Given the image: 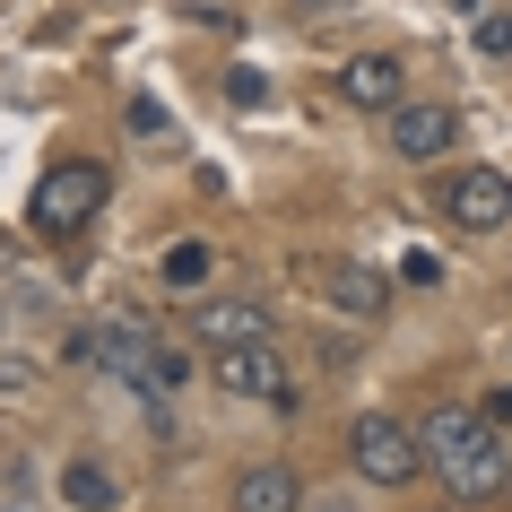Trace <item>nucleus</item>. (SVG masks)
Returning <instances> with one entry per match:
<instances>
[{
	"label": "nucleus",
	"mask_w": 512,
	"mask_h": 512,
	"mask_svg": "<svg viewBox=\"0 0 512 512\" xmlns=\"http://www.w3.org/2000/svg\"><path fill=\"white\" fill-rule=\"evenodd\" d=\"M417 443H426V469L452 486V495H495V486H512L504 434H495L486 408H434L426 426H417Z\"/></svg>",
	"instance_id": "1"
},
{
	"label": "nucleus",
	"mask_w": 512,
	"mask_h": 512,
	"mask_svg": "<svg viewBox=\"0 0 512 512\" xmlns=\"http://www.w3.org/2000/svg\"><path fill=\"white\" fill-rule=\"evenodd\" d=\"M105 191H113V174L96 157H61V165H44V183H35L27 226H44V235H79L87 217L105 209Z\"/></svg>",
	"instance_id": "2"
},
{
	"label": "nucleus",
	"mask_w": 512,
	"mask_h": 512,
	"mask_svg": "<svg viewBox=\"0 0 512 512\" xmlns=\"http://www.w3.org/2000/svg\"><path fill=\"white\" fill-rule=\"evenodd\" d=\"M348 460H356L365 486H391V495H400V486L426 469V443H417L408 426H391V417H356L348 426Z\"/></svg>",
	"instance_id": "3"
},
{
	"label": "nucleus",
	"mask_w": 512,
	"mask_h": 512,
	"mask_svg": "<svg viewBox=\"0 0 512 512\" xmlns=\"http://www.w3.org/2000/svg\"><path fill=\"white\" fill-rule=\"evenodd\" d=\"M235 400H270V408H287L296 400V374H287V356L270 348V339H243V348H217V365H209Z\"/></svg>",
	"instance_id": "4"
},
{
	"label": "nucleus",
	"mask_w": 512,
	"mask_h": 512,
	"mask_svg": "<svg viewBox=\"0 0 512 512\" xmlns=\"http://www.w3.org/2000/svg\"><path fill=\"white\" fill-rule=\"evenodd\" d=\"M278 313L261 296H200L191 304V339L200 348H243V339H270Z\"/></svg>",
	"instance_id": "5"
},
{
	"label": "nucleus",
	"mask_w": 512,
	"mask_h": 512,
	"mask_svg": "<svg viewBox=\"0 0 512 512\" xmlns=\"http://www.w3.org/2000/svg\"><path fill=\"white\" fill-rule=\"evenodd\" d=\"M443 209H452V226H469V235H486V226H512V183L495 174V165H460L452 191H443Z\"/></svg>",
	"instance_id": "6"
},
{
	"label": "nucleus",
	"mask_w": 512,
	"mask_h": 512,
	"mask_svg": "<svg viewBox=\"0 0 512 512\" xmlns=\"http://www.w3.org/2000/svg\"><path fill=\"white\" fill-rule=\"evenodd\" d=\"M452 139H460V113L452 105H400V113H391V157H408V165L452 157Z\"/></svg>",
	"instance_id": "7"
},
{
	"label": "nucleus",
	"mask_w": 512,
	"mask_h": 512,
	"mask_svg": "<svg viewBox=\"0 0 512 512\" xmlns=\"http://www.w3.org/2000/svg\"><path fill=\"white\" fill-rule=\"evenodd\" d=\"M400 87H408V70L391 53H356L348 70H339V96L365 105V113H400Z\"/></svg>",
	"instance_id": "8"
},
{
	"label": "nucleus",
	"mask_w": 512,
	"mask_h": 512,
	"mask_svg": "<svg viewBox=\"0 0 512 512\" xmlns=\"http://www.w3.org/2000/svg\"><path fill=\"white\" fill-rule=\"evenodd\" d=\"M322 287H330V304H339L348 322H374L382 304H391V278H382V270H365V261H330V270H322Z\"/></svg>",
	"instance_id": "9"
},
{
	"label": "nucleus",
	"mask_w": 512,
	"mask_h": 512,
	"mask_svg": "<svg viewBox=\"0 0 512 512\" xmlns=\"http://www.w3.org/2000/svg\"><path fill=\"white\" fill-rule=\"evenodd\" d=\"M296 504H304V478L278 469V460H261V469L235 478V512H296Z\"/></svg>",
	"instance_id": "10"
},
{
	"label": "nucleus",
	"mask_w": 512,
	"mask_h": 512,
	"mask_svg": "<svg viewBox=\"0 0 512 512\" xmlns=\"http://www.w3.org/2000/svg\"><path fill=\"white\" fill-rule=\"evenodd\" d=\"M61 495H70L79 512H113V504H122V486H113L96 460H70V469H61Z\"/></svg>",
	"instance_id": "11"
},
{
	"label": "nucleus",
	"mask_w": 512,
	"mask_h": 512,
	"mask_svg": "<svg viewBox=\"0 0 512 512\" xmlns=\"http://www.w3.org/2000/svg\"><path fill=\"white\" fill-rule=\"evenodd\" d=\"M209 278V243H174L165 252V287H200Z\"/></svg>",
	"instance_id": "12"
},
{
	"label": "nucleus",
	"mask_w": 512,
	"mask_h": 512,
	"mask_svg": "<svg viewBox=\"0 0 512 512\" xmlns=\"http://www.w3.org/2000/svg\"><path fill=\"white\" fill-rule=\"evenodd\" d=\"M478 53H495V61L512 53V9H495V18H486V27H478Z\"/></svg>",
	"instance_id": "13"
},
{
	"label": "nucleus",
	"mask_w": 512,
	"mask_h": 512,
	"mask_svg": "<svg viewBox=\"0 0 512 512\" xmlns=\"http://www.w3.org/2000/svg\"><path fill=\"white\" fill-rule=\"evenodd\" d=\"M226 96H235V105H261V96H270V79H261V70H226Z\"/></svg>",
	"instance_id": "14"
},
{
	"label": "nucleus",
	"mask_w": 512,
	"mask_h": 512,
	"mask_svg": "<svg viewBox=\"0 0 512 512\" xmlns=\"http://www.w3.org/2000/svg\"><path fill=\"white\" fill-rule=\"evenodd\" d=\"M122 122L148 139V131H165V105H157V96H131V113H122Z\"/></svg>",
	"instance_id": "15"
},
{
	"label": "nucleus",
	"mask_w": 512,
	"mask_h": 512,
	"mask_svg": "<svg viewBox=\"0 0 512 512\" xmlns=\"http://www.w3.org/2000/svg\"><path fill=\"white\" fill-rule=\"evenodd\" d=\"M400 278H408V287H434V278H443V261H434V252H408Z\"/></svg>",
	"instance_id": "16"
},
{
	"label": "nucleus",
	"mask_w": 512,
	"mask_h": 512,
	"mask_svg": "<svg viewBox=\"0 0 512 512\" xmlns=\"http://www.w3.org/2000/svg\"><path fill=\"white\" fill-rule=\"evenodd\" d=\"M304 9H339V0H304Z\"/></svg>",
	"instance_id": "17"
}]
</instances>
